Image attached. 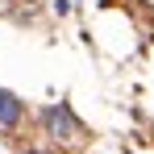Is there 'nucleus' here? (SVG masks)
<instances>
[{
  "label": "nucleus",
  "mask_w": 154,
  "mask_h": 154,
  "mask_svg": "<svg viewBox=\"0 0 154 154\" xmlns=\"http://www.w3.org/2000/svg\"><path fill=\"white\" fill-rule=\"evenodd\" d=\"M17 125H21V100L0 88V129H17Z\"/></svg>",
  "instance_id": "2"
},
{
  "label": "nucleus",
  "mask_w": 154,
  "mask_h": 154,
  "mask_svg": "<svg viewBox=\"0 0 154 154\" xmlns=\"http://www.w3.org/2000/svg\"><path fill=\"white\" fill-rule=\"evenodd\" d=\"M42 125H46V133H50L54 142H79V137H83V121H79L67 104L42 108Z\"/></svg>",
  "instance_id": "1"
}]
</instances>
